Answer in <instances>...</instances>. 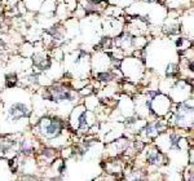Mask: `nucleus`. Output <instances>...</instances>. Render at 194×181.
Listing matches in <instances>:
<instances>
[{"instance_id": "1", "label": "nucleus", "mask_w": 194, "mask_h": 181, "mask_svg": "<svg viewBox=\"0 0 194 181\" xmlns=\"http://www.w3.org/2000/svg\"><path fill=\"white\" fill-rule=\"evenodd\" d=\"M62 129V123L60 119L55 118V119H43L40 122V131H42L43 136L53 139V137L60 135Z\"/></svg>"}, {"instance_id": "2", "label": "nucleus", "mask_w": 194, "mask_h": 181, "mask_svg": "<svg viewBox=\"0 0 194 181\" xmlns=\"http://www.w3.org/2000/svg\"><path fill=\"white\" fill-rule=\"evenodd\" d=\"M9 115L13 119H22V118H27L30 115V110L26 107L23 104H13L9 109Z\"/></svg>"}, {"instance_id": "3", "label": "nucleus", "mask_w": 194, "mask_h": 181, "mask_svg": "<svg viewBox=\"0 0 194 181\" xmlns=\"http://www.w3.org/2000/svg\"><path fill=\"white\" fill-rule=\"evenodd\" d=\"M148 162L149 163H153V164H158L159 162H161V154H159L158 151L153 150L148 157Z\"/></svg>"}]
</instances>
